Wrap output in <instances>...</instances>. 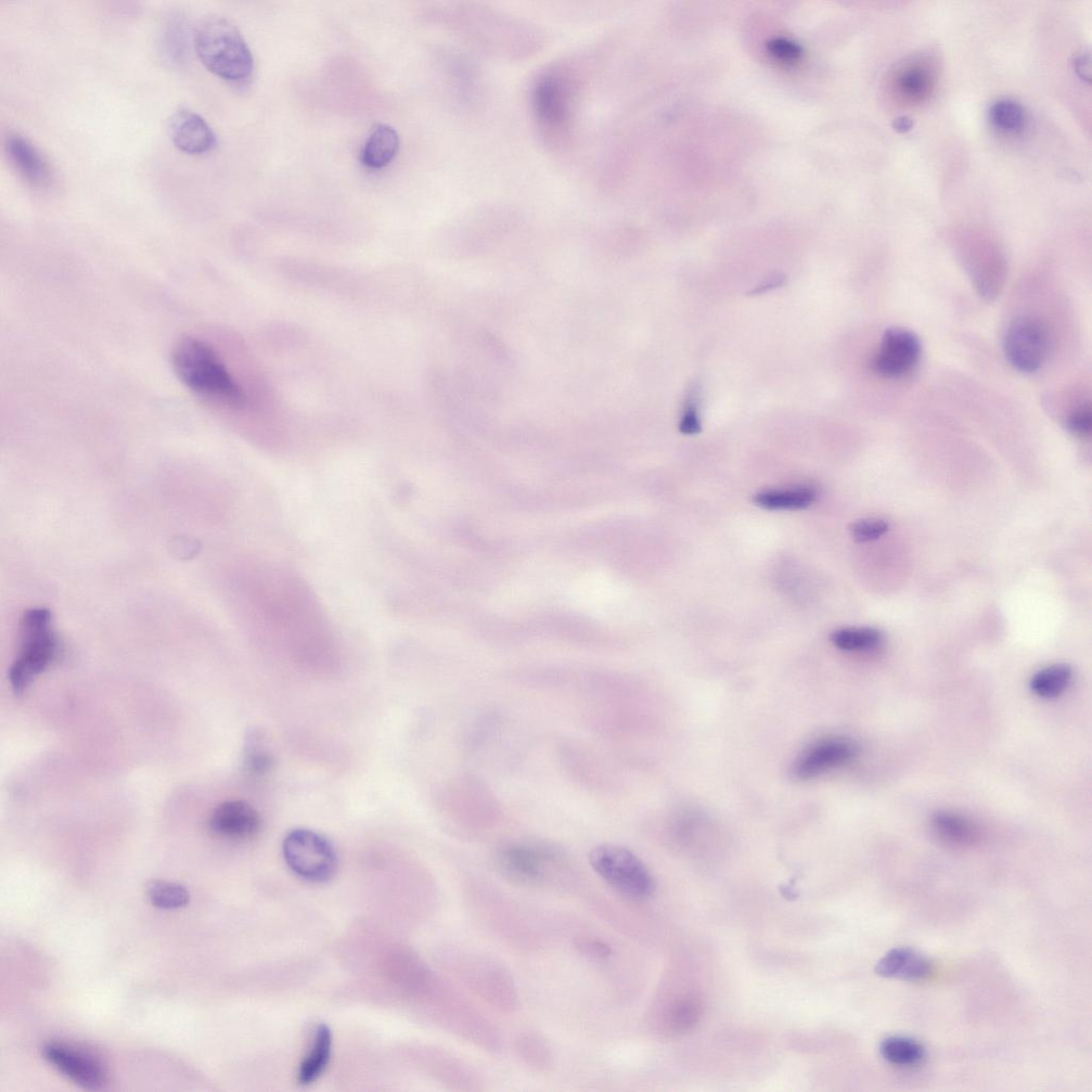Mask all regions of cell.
Masks as SVG:
<instances>
[{"label":"cell","instance_id":"6da1fadb","mask_svg":"<svg viewBox=\"0 0 1092 1092\" xmlns=\"http://www.w3.org/2000/svg\"><path fill=\"white\" fill-rule=\"evenodd\" d=\"M251 603L268 632L291 644L318 647L330 640L328 615L303 577L266 561L253 573Z\"/></svg>","mask_w":1092,"mask_h":1092},{"label":"cell","instance_id":"7a4b0ae2","mask_svg":"<svg viewBox=\"0 0 1092 1092\" xmlns=\"http://www.w3.org/2000/svg\"><path fill=\"white\" fill-rule=\"evenodd\" d=\"M172 366L178 379L192 392L230 406L245 404L240 385L204 341L194 337L179 340L172 353Z\"/></svg>","mask_w":1092,"mask_h":1092},{"label":"cell","instance_id":"3957f363","mask_svg":"<svg viewBox=\"0 0 1092 1092\" xmlns=\"http://www.w3.org/2000/svg\"><path fill=\"white\" fill-rule=\"evenodd\" d=\"M196 53L212 73L229 82L249 79L254 69L251 50L233 22L221 16L201 21L195 33Z\"/></svg>","mask_w":1092,"mask_h":1092},{"label":"cell","instance_id":"277c9868","mask_svg":"<svg viewBox=\"0 0 1092 1092\" xmlns=\"http://www.w3.org/2000/svg\"><path fill=\"white\" fill-rule=\"evenodd\" d=\"M20 638L18 657L9 671L10 684L17 695L55 662L60 649L51 614L45 609H32L24 613Z\"/></svg>","mask_w":1092,"mask_h":1092},{"label":"cell","instance_id":"5b68a950","mask_svg":"<svg viewBox=\"0 0 1092 1092\" xmlns=\"http://www.w3.org/2000/svg\"><path fill=\"white\" fill-rule=\"evenodd\" d=\"M533 108L539 128L556 146L567 143L573 121V82L567 72L549 70L533 89Z\"/></svg>","mask_w":1092,"mask_h":1092},{"label":"cell","instance_id":"8992f818","mask_svg":"<svg viewBox=\"0 0 1092 1092\" xmlns=\"http://www.w3.org/2000/svg\"><path fill=\"white\" fill-rule=\"evenodd\" d=\"M590 865L598 875L621 895L633 901H646L655 891V882L644 863L619 845L603 844L591 851Z\"/></svg>","mask_w":1092,"mask_h":1092},{"label":"cell","instance_id":"52a82bcc","mask_svg":"<svg viewBox=\"0 0 1092 1092\" xmlns=\"http://www.w3.org/2000/svg\"><path fill=\"white\" fill-rule=\"evenodd\" d=\"M494 860L505 878L520 885L537 886L549 878L560 864L561 853L544 841L512 840L496 848Z\"/></svg>","mask_w":1092,"mask_h":1092},{"label":"cell","instance_id":"ba28073f","mask_svg":"<svg viewBox=\"0 0 1092 1092\" xmlns=\"http://www.w3.org/2000/svg\"><path fill=\"white\" fill-rule=\"evenodd\" d=\"M283 855L295 875L310 882L329 881L338 870L336 850L323 835L311 830L289 832L283 842Z\"/></svg>","mask_w":1092,"mask_h":1092},{"label":"cell","instance_id":"9c48e42d","mask_svg":"<svg viewBox=\"0 0 1092 1092\" xmlns=\"http://www.w3.org/2000/svg\"><path fill=\"white\" fill-rule=\"evenodd\" d=\"M44 1059L69 1080L88 1090H99L109 1082L106 1061L93 1049L67 1042H49L42 1048Z\"/></svg>","mask_w":1092,"mask_h":1092},{"label":"cell","instance_id":"30bf717a","mask_svg":"<svg viewBox=\"0 0 1092 1092\" xmlns=\"http://www.w3.org/2000/svg\"><path fill=\"white\" fill-rule=\"evenodd\" d=\"M1004 351L1013 368L1031 374L1042 368L1049 352V337L1045 326L1032 317L1013 321L1005 337Z\"/></svg>","mask_w":1092,"mask_h":1092},{"label":"cell","instance_id":"8fae6325","mask_svg":"<svg viewBox=\"0 0 1092 1092\" xmlns=\"http://www.w3.org/2000/svg\"><path fill=\"white\" fill-rule=\"evenodd\" d=\"M921 352V342L915 333L899 328L886 330L871 368L884 378H902L918 365Z\"/></svg>","mask_w":1092,"mask_h":1092},{"label":"cell","instance_id":"7c38bea8","mask_svg":"<svg viewBox=\"0 0 1092 1092\" xmlns=\"http://www.w3.org/2000/svg\"><path fill=\"white\" fill-rule=\"evenodd\" d=\"M857 754V743L851 739L843 737L822 739L799 756L793 766V775L799 780H811L850 764Z\"/></svg>","mask_w":1092,"mask_h":1092},{"label":"cell","instance_id":"4fadbf2b","mask_svg":"<svg viewBox=\"0 0 1092 1092\" xmlns=\"http://www.w3.org/2000/svg\"><path fill=\"white\" fill-rule=\"evenodd\" d=\"M261 825L259 812L241 801H229L218 805L210 819V828L218 837L233 841L253 838L259 833Z\"/></svg>","mask_w":1092,"mask_h":1092},{"label":"cell","instance_id":"5bb4252c","mask_svg":"<svg viewBox=\"0 0 1092 1092\" xmlns=\"http://www.w3.org/2000/svg\"><path fill=\"white\" fill-rule=\"evenodd\" d=\"M6 154L18 174L35 188L47 187L53 175L48 162L38 150L25 137L11 134L5 143Z\"/></svg>","mask_w":1092,"mask_h":1092},{"label":"cell","instance_id":"9a60e30c","mask_svg":"<svg viewBox=\"0 0 1092 1092\" xmlns=\"http://www.w3.org/2000/svg\"><path fill=\"white\" fill-rule=\"evenodd\" d=\"M170 135L175 147L191 156L208 153L217 143L209 123L200 114L188 109L178 110L172 115Z\"/></svg>","mask_w":1092,"mask_h":1092},{"label":"cell","instance_id":"2e32d148","mask_svg":"<svg viewBox=\"0 0 1092 1092\" xmlns=\"http://www.w3.org/2000/svg\"><path fill=\"white\" fill-rule=\"evenodd\" d=\"M875 972L884 979L922 982L931 978L933 963L917 949L896 947L877 962Z\"/></svg>","mask_w":1092,"mask_h":1092},{"label":"cell","instance_id":"e0dca14e","mask_svg":"<svg viewBox=\"0 0 1092 1092\" xmlns=\"http://www.w3.org/2000/svg\"><path fill=\"white\" fill-rule=\"evenodd\" d=\"M400 149V136L389 125L379 124L365 141L361 161L369 169H382L396 158Z\"/></svg>","mask_w":1092,"mask_h":1092},{"label":"cell","instance_id":"ac0fdd59","mask_svg":"<svg viewBox=\"0 0 1092 1092\" xmlns=\"http://www.w3.org/2000/svg\"><path fill=\"white\" fill-rule=\"evenodd\" d=\"M934 77L927 63L909 62L896 74L897 93L910 102H920L931 94Z\"/></svg>","mask_w":1092,"mask_h":1092},{"label":"cell","instance_id":"d6986e66","mask_svg":"<svg viewBox=\"0 0 1092 1092\" xmlns=\"http://www.w3.org/2000/svg\"><path fill=\"white\" fill-rule=\"evenodd\" d=\"M332 1033L326 1024H319L314 1034L310 1051L300 1064L298 1081L310 1085L318 1080L327 1069L332 1052Z\"/></svg>","mask_w":1092,"mask_h":1092},{"label":"cell","instance_id":"ffe728a7","mask_svg":"<svg viewBox=\"0 0 1092 1092\" xmlns=\"http://www.w3.org/2000/svg\"><path fill=\"white\" fill-rule=\"evenodd\" d=\"M882 1059L896 1067L912 1068L921 1064L927 1058V1050L922 1044L905 1036H890L880 1044Z\"/></svg>","mask_w":1092,"mask_h":1092},{"label":"cell","instance_id":"44dd1931","mask_svg":"<svg viewBox=\"0 0 1092 1092\" xmlns=\"http://www.w3.org/2000/svg\"><path fill=\"white\" fill-rule=\"evenodd\" d=\"M1073 671L1067 664H1057L1044 668L1031 679L1030 687L1042 699H1056L1069 688Z\"/></svg>","mask_w":1092,"mask_h":1092},{"label":"cell","instance_id":"7402d4cb","mask_svg":"<svg viewBox=\"0 0 1092 1092\" xmlns=\"http://www.w3.org/2000/svg\"><path fill=\"white\" fill-rule=\"evenodd\" d=\"M816 493L811 487L768 490L754 495V503L768 510H800L811 506Z\"/></svg>","mask_w":1092,"mask_h":1092},{"label":"cell","instance_id":"603a6c76","mask_svg":"<svg viewBox=\"0 0 1092 1092\" xmlns=\"http://www.w3.org/2000/svg\"><path fill=\"white\" fill-rule=\"evenodd\" d=\"M934 831L944 841L960 846L973 844L978 839V830L968 818L953 812H937L932 816Z\"/></svg>","mask_w":1092,"mask_h":1092},{"label":"cell","instance_id":"cb8c5ba5","mask_svg":"<svg viewBox=\"0 0 1092 1092\" xmlns=\"http://www.w3.org/2000/svg\"><path fill=\"white\" fill-rule=\"evenodd\" d=\"M989 120L1000 133L1019 135L1026 126V111L1016 100L999 99L989 109Z\"/></svg>","mask_w":1092,"mask_h":1092},{"label":"cell","instance_id":"d4e9b609","mask_svg":"<svg viewBox=\"0 0 1092 1092\" xmlns=\"http://www.w3.org/2000/svg\"><path fill=\"white\" fill-rule=\"evenodd\" d=\"M702 1001L696 996L680 998L667 1014V1029L673 1034H686L695 1029L702 1018Z\"/></svg>","mask_w":1092,"mask_h":1092},{"label":"cell","instance_id":"484cf974","mask_svg":"<svg viewBox=\"0 0 1092 1092\" xmlns=\"http://www.w3.org/2000/svg\"><path fill=\"white\" fill-rule=\"evenodd\" d=\"M832 644L846 652H865L876 649L882 634L872 627H847L838 629L831 636Z\"/></svg>","mask_w":1092,"mask_h":1092},{"label":"cell","instance_id":"4316f807","mask_svg":"<svg viewBox=\"0 0 1092 1092\" xmlns=\"http://www.w3.org/2000/svg\"><path fill=\"white\" fill-rule=\"evenodd\" d=\"M183 19L172 18L164 25L161 45L162 54L173 63L186 60L189 37Z\"/></svg>","mask_w":1092,"mask_h":1092},{"label":"cell","instance_id":"83f0119b","mask_svg":"<svg viewBox=\"0 0 1092 1092\" xmlns=\"http://www.w3.org/2000/svg\"><path fill=\"white\" fill-rule=\"evenodd\" d=\"M147 894L150 902L161 909H178L188 905L190 895L183 885L166 881H152Z\"/></svg>","mask_w":1092,"mask_h":1092},{"label":"cell","instance_id":"f1b7e54d","mask_svg":"<svg viewBox=\"0 0 1092 1092\" xmlns=\"http://www.w3.org/2000/svg\"><path fill=\"white\" fill-rule=\"evenodd\" d=\"M243 764H245L247 772L256 777H262L271 772L274 765V756L267 749L260 737L252 736L247 739L245 753H243Z\"/></svg>","mask_w":1092,"mask_h":1092},{"label":"cell","instance_id":"f546056e","mask_svg":"<svg viewBox=\"0 0 1092 1092\" xmlns=\"http://www.w3.org/2000/svg\"><path fill=\"white\" fill-rule=\"evenodd\" d=\"M888 522L881 519H864L856 521L851 526L854 541L860 544L877 541L889 532Z\"/></svg>","mask_w":1092,"mask_h":1092},{"label":"cell","instance_id":"4dcf8cb0","mask_svg":"<svg viewBox=\"0 0 1092 1092\" xmlns=\"http://www.w3.org/2000/svg\"><path fill=\"white\" fill-rule=\"evenodd\" d=\"M699 398V388L695 384L688 391L683 417L679 422V431L684 434L693 435L701 431V422L698 415Z\"/></svg>","mask_w":1092,"mask_h":1092},{"label":"cell","instance_id":"1f68e13d","mask_svg":"<svg viewBox=\"0 0 1092 1092\" xmlns=\"http://www.w3.org/2000/svg\"><path fill=\"white\" fill-rule=\"evenodd\" d=\"M575 948L578 953L594 959H606L610 956L611 948L606 942H603L594 937L582 936L576 939Z\"/></svg>","mask_w":1092,"mask_h":1092},{"label":"cell","instance_id":"d6a6232c","mask_svg":"<svg viewBox=\"0 0 1092 1092\" xmlns=\"http://www.w3.org/2000/svg\"><path fill=\"white\" fill-rule=\"evenodd\" d=\"M520 1051L526 1060L537 1065L547 1062L548 1053L546 1046L537 1037H525L520 1042Z\"/></svg>","mask_w":1092,"mask_h":1092},{"label":"cell","instance_id":"836d02e7","mask_svg":"<svg viewBox=\"0 0 1092 1092\" xmlns=\"http://www.w3.org/2000/svg\"><path fill=\"white\" fill-rule=\"evenodd\" d=\"M1068 428L1071 432L1080 436H1088L1092 429V413L1090 404L1078 407L1070 416L1068 420Z\"/></svg>","mask_w":1092,"mask_h":1092},{"label":"cell","instance_id":"e575fe53","mask_svg":"<svg viewBox=\"0 0 1092 1092\" xmlns=\"http://www.w3.org/2000/svg\"><path fill=\"white\" fill-rule=\"evenodd\" d=\"M786 281H787V278H786L785 275H782V274H779V273L770 275L762 283H760L759 286L754 288L749 292V294L750 295L760 294V293L766 292L770 289H778V288L782 287L783 285H785Z\"/></svg>","mask_w":1092,"mask_h":1092},{"label":"cell","instance_id":"d590c367","mask_svg":"<svg viewBox=\"0 0 1092 1092\" xmlns=\"http://www.w3.org/2000/svg\"><path fill=\"white\" fill-rule=\"evenodd\" d=\"M772 51H774V54H776L780 59L785 60H794L800 56V50L798 46L791 42L783 40L774 42L772 44Z\"/></svg>","mask_w":1092,"mask_h":1092},{"label":"cell","instance_id":"8d00e7d4","mask_svg":"<svg viewBox=\"0 0 1092 1092\" xmlns=\"http://www.w3.org/2000/svg\"><path fill=\"white\" fill-rule=\"evenodd\" d=\"M1074 69L1078 76L1083 81H1090V58L1089 55H1080L1074 61Z\"/></svg>","mask_w":1092,"mask_h":1092},{"label":"cell","instance_id":"74e56055","mask_svg":"<svg viewBox=\"0 0 1092 1092\" xmlns=\"http://www.w3.org/2000/svg\"><path fill=\"white\" fill-rule=\"evenodd\" d=\"M893 127L898 133H907L914 127V122L907 117H901L894 121Z\"/></svg>","mask_w":1092,"mask_h":1092}]
</instances>
